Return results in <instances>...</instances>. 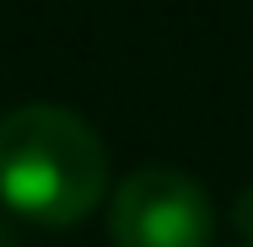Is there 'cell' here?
<instances>
[{
    "instance_id": "2",
    "label": "cell",
    "mask_w": 253,
    "mask_h": 247,
    "mask_svg": "<svg viewBox=\"0 0 253 247\" xmlns=\"http://www.w3.org/2000/svg\"><path fill=\"white\" fill-rule=\"evenodd\" d=\"M215 204L178 167H140L108 194L113 247H210Z\"/></svg>"
},
{
    "instance_id": "3",
    "label": "cell",
    "mask_w": 253,
    "mask_h": 247,
    "mask_svg": "<svg viewBox=\"0 0 253 247\" xmlns=\"http://www.w3.org/2000/svg\"><path fill=\"white\" fill-rule=\"evenodd\" d=\"M0 247H11V237H5V226H0Z\"/></svg>"
},
{
    "instance_id": "1",
    "label": "cell",
    "mask_w": 253,
    "mask_h": 247,
    "mask_svg": "<svg viewBox=\"0 0 253 247\" xmlns=\"http://www.w3.org/2000/svg\"><path fill=\"white\" fill-rule=\"evenodd\" d=\"M102 194L108 150L81 113L59 102H22L0 118V204L16 220L70 231L102 204Z\"/></svg>"
},
{
    "instance_id": "4",
    "label": "cell",
    "mask_w": 253,
    "mask_h": 247,
    "mask_svg": "<svg viewBox=\"0 0 253 247\" xmlns=\"http://www.w3.org/2000/svg\"><path fill=\"white\" fill-rule=\"evenodd\" d=\"M243 247H253V242H243Z\"/></svg>"
}]
</instances>
